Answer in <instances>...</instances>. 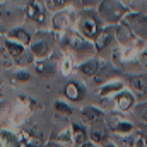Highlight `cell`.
Instances as JSON below:
<instances>
[{
	"mask_svg": "<svg viewBox=\"0 0 147 147\" xmlns=\"http://www.w3.org/2000/svg\"><path fill=\"white\" fill-rule=\"evenodd\" d=\"M82 118L86 123L92 125V123H98V121H103L105 120V111L101 108H94V106H86L82 110Z\"/></svg>",
	"mask_w": 147,
	"mask_h": 147,
	"instance_id": "cell-17",
	"label": "cell"
},
{
	"mask_svg": "<svg viewBox=\"0 0 147 147\" xmlns=\"http://www.w3.org/2000/svg\"><path fill=\"white\" fill-rule=\"evenodd\" d=\"M5 50H7V53H9L14 60H17V58L26 51L24 46H22V43H17V41L14 43L12 39H7V41H5Z\"/></svg>",
	"mask_w": 147,
	"mask_h": 147,
	"instance_id": "cell-22",
	"label": "cell"
},
{
	"mask_svg": "<svg viewBox=\"0 0 147 147\" xmlns=\"http://www.w3.org/2000/svg\"><path fill=\"white\" fill-rule=\"evenodd\" d=\"M105 120H106L108 128H110L115 135H130V134L135 132V125H134L132 121L121 118L120 115H110V116L105 118Z\"/></svg>",
	"mask_w": 147,
	"mask_h": 147,
	"instance_id": "cell-9",
	"label": "cell"
},
{
	"mask_svg": "<svg viewBox=\"0 0 147 147\" xmlns=\"http://www.w3.org/2000/svg\"><path fill=\"white\" fill-rule=\"evenodd\" d=\"M60 45L65 48V50H72L75 53H91V51H96L94 50V43L86 39L79 31H67L60 36Z\"/></svg>",
	"mask_w": 147,
	"mask_h": 147,
	"instance_id": "cell-3",
	"label": "cell"
},
{
	"mask_svg": "<svg viewBox=\"0 0 147 147\" xmlns=\"http://www.w3.org/2000/svg\"><path fill=\"white\" fill-rule=\"evenodd\" d=\"M121 22H125V24L134 31L135 36H139L140 39L147 41V16H144L142 12H134V10H130V12L123 17Z\"/></svg>",
	"mask_w": 147,
	"mask_h": 147,
	"instance_id": "cell-7",
	"label": "cell"
},
{
	"mask_svg": "<svg viewBox=\"0 0 147 147\" xmlns=\"http://www.w3.org/2000/svg\"><path fill=\"white\" fill-rule=\"evenodd\" d=\"M33 58H34V55H33L31 51H24L16 62H17L19 65H29V63H33Z\"/></svg>",
	"mask_w": 147,
	"mask_h": 147,
	"instance_id": "cell-30",
	"label": "cell"
},
{
	"mask_svg": "<svg viewBox=\"0 0 147 147\" xmlns=\"http://www.w3.org/2000/svg\"><path fill=\"white\" fill-rule=\"evenodd\" d=\"M0 139H2V142L7 147H21L19 140H17L14 135H10L9 132H2V134H0Z\"/></svg>",
	"mask_w": 147,
	"mask_h": 147,
	"instance_id": "cell-27",
	"label": "cell"
},
{
	"mask_svg": "<svg viewBox=\"0 0 147 147\" xmlns=\"http://www.w3.org/2000/svg\"><path fill=\"white\" fill-rule=\"evenodd\" d=\"M9 36L12 38V39H16L17 43H22V45H28L29 41H31V34L26 31V29H22V28H17V29H12L10 33H9Z\"/></svg>",
	"mask_w": 147,
	"mask_h": 147,
	"instance_id": "cell-23",
	"label": "cell"
},
{
	"mask_svg": "<svg viewBox=\"0 0 147 147\" xmlns=\"http://www.w3.org/2000/svg\"><path fill=\"white\" fill-rule=\"evenodd\" d=\"M16 79H17V80H22V82H26V80H29V74L19 72L17 75H16Z\"/></svg>",
	"mask_w": 147,
	"mask_h": 147,
	"instance_id": "cell-34",
	"label": "cell"
},
{
	"mask_svg": "<svg viewBox=\"0 0 147 147\" xmlns=\"http://www.w3.org/2000/svg\"><path fill=\"white\" fill-rule=\"evenodd\" d=\"M80 2H82V5H84V7L91 9V7H98V3H99L101 0H80Z\"/></svg>",
	"mask_w": 147,
	"mask_h": 147,
	"instance_id": "cell-33",
	"label": "cell"
},
{
	"mask_svg": "<svg viewBox=\"0 0 147 147\" xmlns=\"http://www.w3.org/2000/svg\"><path fill=\"white\" fill-rule=\"evenodd\" d=\"M87 135H89V132L86 130V127H82L79 123L72 125V139L77 146H82L84 142H87Z\"/></svg>",
	"mask_w": 147,
	"mask_h": 147,
	"instance_id": "cell-21",
	"label": "cell"
},
{
	"mask_svg": "<svg viewBox=\"0 0 147 147\" xmlns=\"http://www.w3.org/2000/svg\"><path fill=\"white\" fill-rule=\"evenodd\" d=\"M89 139L96 146H105L106 142H110V128L105 123V120L91 125V128H89Z\"/></svg>",
	"mask_w": 147,
	"mask_h": 147,
	"instance_id": "cell-11",
	"label": "cell"
},
{
	"mask_svg": "<svg viewBox=\"0 0 147 147\" xmlns=\"http://www.w3.org/2000/svg\"><path fill=\"white\" fill-rule=\"evenodd\" d=\"M125 89V82L121 80V79H110L108 82H105L103 86H101V91H99V96L101 98H113L116 92H120V91H123Z\"/></svg>",
	"mask_w": 147,
	"mask_h": 147,
	"instance_id": "cell-15",
	"label": "cell"
},
{
	"mask_svg": "<svg viewBox=\"0 0 147 147\" xmlns=\"http://www.w3.org/2000/svg\"><path fill=\"white\" fill-rule=\"evenodd\" d=\"M130 91L137 96V99L144 101L147 99V75H142V74H134L130 75Z\"/></svg>",
	"mask_w": 147,
	"mask_h": 147,
	"instance_id": "cell-13",
	"label": "cell"
},
{
	"mask_svg": "<svg viewBox=\"0 0 147 147\" xmlns=\"http://www.w3.org/2000/svg\"><path fill=\"white\" fill-rule=\"evenodd\" d=\"M99 63H101L99 58H89V60H86V62H82L79 65V70H80V74H84L86 77H94L98 74Z\"/></svg>",
	"mask_w": 147,
	"mask_h": 147,
	"instance_id": "cell-19",
	"label": "cell"
},
{
	"mask_svg": "<svg viewBox=\"0 0 147 147\" xmlns=\"http://www.w3.org/2000/svg\"><path fill=\"white\" fill-rule=\"evenodd\" d=\"M96 10L106 26H116L130 12V7L121 0H101Z\"/></svg>",
	"mask_w": 147,
	"mask_h": 147,
	"instance_id": "cell-2",
	"label": "cell"
},
{
	"mask_svg": "<svg viewBox=\"0 0 147 147\" xmlns=\"http://www.w3.org/2000/svg\"><path fill=\"white\" fill-rule=\"evenodd\" d=\"M80 147H98V146H96L94 142H84V144H82Z\"/></svg>",
	"mask_w": 147,
	"mask_h": 147,
	"instance_id": "cell-35",
	"label": "cell"
},
{
	"mask_svg": "<svg viewBox=\"0 0 147 147\" xmlns=\"http://www.w3.org/2000/svg\"><path fill=\"white\" fill-rule=\"evenodd\" d=\"M103 147H118V146H116V144H115L113 140H110V142H106V144H105Z\"/></svg>",
	"mask_w": 147,
	"mask_h": 147,
	"instance_id": "cell-36",
	"label": "cell"
},
{
	"mask_svg": "<svg viewBox=\"0 0 147 147\" xmlns=\"http://www.w3.org/2000/svg\"><path fill=\"white\" fill-rule=\"evenodd\" d=\"M55 110L58 111V113H63V115H72V108L67 106V105L62 103V101H57V103H55Z\"/></svg>",
	"mask_w": 147,
	"mask_h": 147,
	"instance_id": "cell-31",
	"label": "cell"
},
{
	"mask_svg": "<svg viewBox=\"0 0 147 147\" xmlns=\"http://www.w3.org/2000/svg\"><path fill=\"white\" fill-rule=\"evenodd\" d=\"M48 147H63V146H60V142H57V144H55V142H50Z\"/></svg>",
	"mask_w": 147,
	"mask_h": 147,
	"instance_id": "cell-37",
	"label": "cell"
},
{
	"mask_svg": "<svg viewBox=\"0 0 147 147\" xmlns=\"http://www.w3.org/2000/svg\"><path fill=\"white\" fill-rule=\"evenodd\" d=\"M65 96L72 101V103H80L84 98H86V89L80 86V84H77V82H69L67 86H65Z\"/></svg>",
	"mask_w": 147,
	"mask_h": 147,
	"instance_id": "cell-16",
	"label": "cell"
},
{
	"mask_svg": "<svg viewBox=\"0 0 147 147\" xmlns=\"http://www.w3.org/2000/svg\"><path fill=\"white\" fill-rule=\"evenodd\" d=\"M74 24H77V12L74 9H62L57 10V14L51 19V26L57 33H67L72 29Z\"/></svg>",
	"mask_w": 147,
	"mask_h": 147,
	"instance_id": "cell-6",
	"label": "cell"
},
{
	"mask_svg": "<svg viewBox=\"0 0 147 147\" xmlns=\"http://www.w3.org/2000/svg\"><path fill=\"white\" fill-rule=\"evenodd\" d=\"M31 53L36 57V58H46L50 57L51 53V45L48 43V39H39V41H34L31 45Z\"/></svg>",
	"mask_w": 147,
	"mask_h": 147,
	"instance_id": "cell-18",
	"label": "cell"
},
{
	"mask_svg": "<svg viewBox=\"0 0 147 147\" xmlns=\"http://www.w3.org/2000/svg\"><path fill=\"white\" fill-rule=\"evenodd\" d=\"M75 26H77V31L86 39L94 43L106 24L103 22V19L99 17L96 9H84L82 12L77 14V24Z\"/></svg>",
	"mask_w": 147,
	"mask_h": 147,
	"instance_id": "cell-1",
	"label": "cell"
},
{
	"mask_svg": "<svg viewBox=\"0 0 147 147\" xmlns=\"http://www.w3.org/2000/svg\"><path fill=\"white\" fill-rule=\"evenodd\" d=\"M116 74H120V69H116L113 62L110 63V62H106V60H101L99 69H98V74L94 75V82L103 86L105 82H108L110 79H113V75H116Z\"/></svg>",
	"mask_w": 147,
	"mask_h": 147,
	"instance_id": "cell-14",
	"label": "cell"
},
{
	"mask_svg": "<svg viewBox=\"0 0 147 147\" xmlns=\"http://www.w3.org/2000/svg\"><path fill=\"white\" fill-rule=\"evenodd\" d=\"M134 113H135V116H137L142 123H146L147 125V99L140 101V103L134 108Z\"/></svg>",
	"mask_w": 147,
	"mask_h": 147,
	"instance_id": "cell-25",
	"label": "cell"
},
{
	"mask_svg": "<svg viewBox=\"0 0 147 147\" xmlns=\"http://www.w3.org/2000/svg\"><path fill=\"white\" fill-rule=\"evenodd\" d=\"M24 17H28L29 21L36 22L39 26H45L46 22V7L41 0H29L26 9H24Z\"/></svg>",
	"mask_w": 147,
	"mask_h": 147,
	"instance_id": "cell-10",
	"label": "cell"
},
{
	"mask_svg": "<svg viewBox=\"0 0 147 147\" xmlns=\"http://www.w3.org/2000/svg\"><path fill=\"white\" fill-rule=\"evenodd\" d=\"M139 63L144 70H147V46L144 50H140V53H139Z\"/></svg>",
	"mask_w": 147,
	"mask_h": 147,
	"instance_id": "cell-32",
	"label": "cell"
},
{
	"mask_svg": "<svg viewBox=\"0 0 147 147\" xmlns=\"http://www.w3.org/2000/svg\"><path fill=\"white\" fill-rule=\"evenodd\" d=\"M36 72L39 74V75H41V74H43V75H51V74L55 72V67H53L51 63L41 60V62H38L36 63Z\"/></svg>",
	"mask_w": 147,
	"mask_h": 147,
	"instance_id": "cell-26",
	"label": "cell"
},
{
	"mask_svg": "<svg viewBox=\"0 0 147 147\" xmlns=\"http://www.w3.org/2000/svg\"><path fill=\"white\" fill-rule=\"evenodd\" d=\"M72 70H74V62H72V58L65 57V58L62 60V63H60V72L63 74V75H69V74H72Z\"/></svg>",
	"mask_w": 147,
	"mask_h": 147,
	"instance_id": "cell-29",
	"label": "cell"
},
{
	"mask_svg": "<svg viewBox=\"0 0 147 147\" xmlns=\"http://www.w3.org/2000/svg\"><path fill=\"white\" fill-rule=\"evenodd\" d=\"M115 34H116V43L123 48H135V50H144L147 46V41L140 39L139 36L134 34V31L125 24L120 22L115 26Z\"/></svg>",
	"mask_w": 147,
	"mask_h": 147,
	"instance_id": "cell-5",
	"label": "cell"
},
{
	"mask_svg": "<svg viewBox=\"0 0 147 147\" xmlns=\"http://www.w3.org/2000/svg\"><path fill=\"white\" fill-rule=\"evenodd\" d=\"M72 3V0H48V7H51L53 10H62L67 9Z\"/></svg>",
	"mask_w": 147,
	"mask_h": 147,
	"instance_id": "cell-28",
	"label": "cell"
},
{
	"mask_svg": "<svg viewBox=\"0 0 147 147\" xmlns=\"http://www.w3.org/2000/svg\"><path fill=\"white\" fill-rule=\"evenodd\" d=\"M139 53H140V50L120 46V48H116L113 51V60L111 62L115 63L116 69L125 70V72H130L132 67L134 69H139L140 67V63H139Z\"/></svg>",
	"mask_w": 147,
	"mask_h": 147,
	"instance_id": "cell-4",
	"label": "cell"
},
{
	"mask_svg": "<svg viewBox=\"0 0 147 147\" xmlns=\"http://www.w3.org/2000/svg\"><path fill=\"white\" fill-rule=\"evenodd\" d=\"M17 17H19V10L17 9H10L7 5L0 7V28L9 24V22H14Z\"/></svg>",
	"mask_w": 147,
	"mask_h": 147,
	"instance_id": "cell-20",
	"label": "cell"
},
{
	"mask_svg": "<svg viewBox=\"0 0 147 147\" xmlns=\"http://www.w3.org/2000/svg\"><path fill=\"white\" fill-rule=\"evenodd\" d=\"M116 41V34H115V26H105L103 31L99 33V36L94 41V50L98 53L105 51L106 48H110L111 45Z\"/></svg>",
	"mask_w": 147,
	"mask_h": 147,
	"instance_id": "cell-12",
	"label": "cell"
},
{
	"mask_svg": "<svg viewBox=\"0 0 147 147\" xmlns=\"http://www.w3.org/2000/svg\"><path fill=\"white\" fill-rule=\"evenodd\" d=\"M113 142L118 147H135V135H115Z\"/></svg>",
	"mask_w": 147,
	"mask_h": 147,
	"instance_id": "cell-24",
	"label": "cell"
},
{
	"mask_svg": "<svg viewBox=\"0 0 147 147\" xmlns=\"http://www.w3.org/2000/svg\"><path fill=\"white\" fill-rule=\"evenodd\" d=\"M111 103H113V108L118 113H130L137 106V96L130 89H123L111 98Z\"/></svg>",
	"mask_w": 147,
	"mask_h": 147,
	"instance_id": "cell-8",
	"label": "cell"
}]
</instances>
